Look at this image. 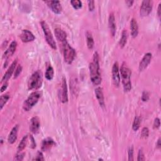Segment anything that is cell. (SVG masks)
Here are the masks:
<instances>
[{"instance_id": "cell-1", "label": "cell", "mask_w": 161, "mask_h": 161, "mask_svg": "<svg viewBox=\"0 0 161 161\" xmlns=\"http://www.w3.org/2000/svg\"><path fill=\"white\" fill-rule=\"evenodd\" d=\"M90 78L91 82L94 85H99L102 82L100 63H99V55L95 52L93 56V61L90 64Z\"/></svg>"}, {"instance_id": "cell-30", "label": "cell", "mask_w": 161, "mask_h": 161, "mask_svg": "<svg viewBox=\"0 0 161 161\" xmlns=\"http://www.w3.org/2000/svg\"><path fill=\"white\" fill-rule=\"evenodd\" d=\"M128 160L130 161L133 160V146H130L128 148Z\"/></svg>"}, {"instance_id": "cell-21", "label": "cell", "mask_w": 161, "mask_h": 161, "mask_svg": "<svg viewBox=\"0 0 161 161\" xmlns=\"http://www.w3.org/2000/svg\"><path fill=\"white\" fill-rule=\"evenodd\" d=\"M130 29H131V35L133 38H135L138 35L139 33V26L137 21L135 19L132 18L130 21Z\"/></svg>"}, {"instance_id": "cell-7", "label": "cell", "mask_w": 161, "mask_h": 161, "mask_svg": "<svg viewBox=\"0 0 161 161\" xmlns=\"http://www.w3.org/2000/svg\"><path fill=\"white\" fill-rule=\"evenodd\" d=\"M153 2L150 0H144L142 2L140 13L142 17H147L149 15L152 10Z\"/></svg>"}, {"instance_id": "cell-29", "label": "cell", "mask_w": 161, "mask_h": 161, "mask_svg": "<svg viewBox=\"0 0 161 161\" xmlns=\"http://www.w3.org/2000/svg\"><path fill=\"white\" fill-rule=\"evenodd\" d=\"M148 135H149V130H148V128L147 127L143 128L141 132V137L145 139L148 137Z\"/></svg>"}, {"instance_id": "cell-12", "label": "cell", "mask_w": 161, "mask_h": 161, "mask_svg": "<svg viewBox=\"0 0 161 161\" xmlns=\"http://www.w3.org/2000/svg\"><path fill=\"white\" fill-rule=\"evenodd\" d=\"M152 55L151 53H147L145 54L144 57L142 58V60L140 61V63L139 64V70L140 71H144L151 63V61L152 60Z\"/></svg>"}, {"instance_id": "cell-19", "label": "cell", "mask_w": 161, "mask_h": 161, "mask_svg": "<svg viewBox=\"0 0 161 161\" xmlns=\"http://www.w3.org/2000/svg\"><path fill=\"white\" fill-rule=\"evenodd\" d=\"M17 47V43L15 41H13L11 44L10 45L9 47L8 48L7 50L5 51V52L3 54V58L5 59H8L11 56H13V54L15 53L16 51Z\"/></svg>"}, {"instance_id": "cell-11", "label": "cell", "mask_w": 161, "mask_h": 161, "mask_svg": "<svg viewBox=\"0 0 161 161\" xmlns=\"http://www.w3.org/2000/svg\"><path fill=\"white\" fill-rule=\"evenodd\" d=\"M20 39L23 42L28 43L33 41L35 37L30 31L28 30H23L20 35Z\"/></svg>"}, {"instance_id": "cell-24", "label": "cell", "mask_w": 161, "mask_h": 161, "mask_svg": "<svg viewBox=\"0 0 161 161\" xmlns=\"http://www.w3.org/2000/svg\"><path fill=\"white\" fill-rule=\"evenodd\" d=\"M28 144V135L24 136L23 139H21V142H20L18 147V152H21L26 147L27 145Z\"/></svg>"}, {"instance_id": "cell-35", "label": "cell", "mask_w": 161, "mask_h": 161, "mask_svg": "<svg viewBox=\"0 0 161 161\" xmlns=\"http://www.w3.org/2000/svg\"><path fill=\"white\" fill-rule=\"evenodd\" d=\"M21 71H22V67L20 65H18V67H17L16 71H15V74H14V78H17L19 76V75L21 72Z\"/></svg>"}, {"instance_id": "cell-2", "label": "cell", "mask_w": 161, "mask_h": 161, "mask_svg": "<svg viewBox=\"0 0 161 161\" xmlns=\"http://www.w3.org/2000/svg\"><path fill=\"white\" fill-rule=\"evenodd\" d=\"M120 74L121 82L123 84V89L125 92H129L132 89V83H131V70L124 64H123L120 68Z\"/></svg>"}, {"instance_id": "cell-28", "label": "cell", "mask_w": 161, "mask_h": 161, "mask_svg": "<svg viewBox=\"0 0 161 161\" xmlns=\"http://www.w3.org/2000/svg\"><path fill=\"white\" fill-rule=\"evenodd\" d=\"M71 4L75 10H79L82 8V2L79 0H72Z\"/></svg>"}, {"instance_id": "cell-8", "label": "cell", "mask_w": 161, "mask_h": 161, "mask_svg": "<svg viewBox=\"0 0 161 161\" xmlns=\"http://www.w3.org/2000/svg\"><path fill=\"white\" fill-rule=\"evenodd\" d=\"M120 74L118 63H115L112 67V81L115 87H118L120 84Z\"/></svg>"}, {"instance_id": "cell-42", "label": "cell", "mask_w": 161, "mask_h": 161, "mask_svg": "<svg viewBox=\"0 0 161 161\" xmlns=\"http://www.w3.org/2000/svg\"><path fill=\"white\" fill-rule=\"evenodd\" d=\"M160 5H161V4L160 3V4L159 5V6H158L157 14H158V16H159V17H160V11H161V10H160V9H161V8H160Z\"/></svg>"}, {"instance_id": "cell-38", "label": "cell", "mask_w": 161, "mask_h": 161, "mask_svg": "<svg viewBox=\"0 0 161 161\" xmlns=\"http://www.w3.org/2000/svg\"><path fill=\"white\" fill-rule=\"evenodd\" d=\"M30 141H31L30 147L32 148H35L36 147V143H35L34 138L32 137V135H30Z\"/></svg>"}, {"instance_id": "cell-6", "label": "cell", "mask_w": 161, "mask_h": 161, "mask_svg": "<svg viewBox=\"0 0 161 161\" xmlns=\"http://www.w3.org/2000/svg\"><path fill=\"white\" fill-rule=\"evenodd\" d=\"M40 96L41 94L39 91H34L32 93L23 103V109L26 111H28L30 109H31L37 103H38Z\"/></svg>"}, {"instance_id": "cell-26", "label": "cell", "mask_w": 161, "mask_h": 161, "mask_svg": "<svg viewBox=\"0 0 161 161\" xmlns=\"http://www.w3.org/2000/svg\"><path fill=\"white\" fill-rule=\"evenodd\" d=\"M10 99V95L8 94H5L2 95L0 98V109H2L3 106L7 103L8 100Z\"/></svg>"}, {"instance_id": "cell-23", "label": "cell", "mask_w": 161, "mask_h": 161, "mask_svg": "<svg viewBox=\"0 0 161 161\" xmlns=\"http://www.w3.org/2000/svg\"><path fill=\"white\" fill-rule=\"evenodd\" d=\"M127 42V32L125 30H123L121 33V37L119 42V45L121 48H123Z\"/></svg>"}, {"instance_id": "cell-31", "label": "cell", "mask_w": 161, "mask_h": 161, "mask_svg": "<svg viewBox=\"0 0 161 161\" xmlns=\"http://www.w3.org/2000/svg\"><path fill=\"white\" fill-rule=\"evenodd\" d=\"M148 99H149V93L148 91H144L142 93V100L144 102H147L148 100Z\"/></svg>"}, {"instance_id": "cell-25", "label": "cell", "mask_w": 161, "mask_h": 161, "mask_svg": "<svg viewBox=\"0 0 161 161\" xmlns=\"http://www.w3.org/2000/svg\"><path fill=\"white\" fill-rule=\"evenodd\" d=\"M54 69L51 66H48L47 67L46 72H45V78L47 80L51 81L54 78Z\"/></svg>"}, {"instance_id": "cell-16", "label": "cell", "mask_w": 161, "mask_h": 161, "mask_svg": "<svg viewBox=\"0 0 161 161\" xmlns=\"http://www.w3.org/2000/svg\"><path fill=\"white\" fill-rule=\"evenodd\" d=\"M18 128H19L18 125H17L16 126H15L13 128H12L11 131L10 132V133L9 134L8 138V141L9 144H13L17 140V137H18Z\"/></svg>"}, {"instance_id": "cell-3", "label": "cell", "mask_w": 161, "mask_h": 161, "mask_svg": "<svg viewBox=\"0 0 161 161\" xmlns=\"http://www.w3.org/2000/svg\"><path fill=\"white\" fill-rule=\"evenodd\" d=\"M43 83L42 73L40 71L38 70L32 74L28 82V88L29 90H38Z\"/></svg>"}, {"instance_id": "cell-20", "label": "cell", "mask_w": 161, "mask_h": 161, "mask_svg": "<svg viewBox=\"0 0 161 161\" xmlns=\"http://www.w3.org/2000/svg\"><path fill=\"white\" fill-rule=\"evenodd\" d=\"M95 95L98 101L99 104H100V105L102 107H104L105 104V98H104L103 89L100 87L97 88L95 90Z\"/></svg>"}, {"instance_id": "cell-9", "label": "cell", "mask_w": 161, "mask_h": 161, "mask_svg": "<svg viewBox=\"0 0 161 161\" xmlns=\"http://www.w3.org/2000/svg\"><path fill=\"white\" fill-rule=\"evenodd\" d=\"M60 100L62 103H66L68 102V91L66 79L65 78H63L62 80V88H61V94L60 96Z\"/></svg>"}, {"instance_id": "cell-36", "label": "cell", "mask_w": 161, "mask_h": 161, "mask_svg": "<svg viewBox=\"0 0 161 161\" xmlns=\"http://www.w3.org/2000/svg\"><path fill=\"white\" fill-rule=\"evenodd\" d=\"M160 119L159 118H156L154 120V129H157L160 127Z\"/></svg>"}, {"instance_id": "cell-41", "label": "cell", "mask_w": 161, "mask_h": 161, "mask_svg": "<svg viewBox=\"0 0 161 161\" xmlns=\"http://www.w3.org/2000/svg\"><path fill=\"white\" fill-rule=\"evenodd\" d=\"M133 2H134L133 1H130V0H128V1H126V2H125V3H126V4L127 5V6H129V7H130V6H132Z\"/></svg>"}, {"instance_id": "cell-32", "label": "cell", "mask_w": 161, "mask_h": 161, "mask_svg": "<svg viewBox=\"0 0 161 161\" xmlns=\"http://www.w3.org/2000/svg\"><path fill=\"white\" fill-rule=\"evenodd\" d=\"M25 153L21 152H18V153L15 156V160H22L24 159Z\"/></svg>"}, {"instance_id": "cell-18", "label": "cell", "mask_w": 161, "mask_h": 161, "mask_svg": "<svg viewBox=\"0 0 161 161\" xmlns=\"http://www.w3.org/2000/svg\"><path fill=\"white\" fill-rule=\"evenodd\" d=\"M108 25H109V29L110 33L111 35L114 36L116 33V23H115V16L113 13H111L109 16Z\"/></svg>"}, {"instance_id": "cell-15", "label": "cell", "mask_w": 161, "mask_h": 161, "mask_svg": "<svg viewBox=\"0 0 161 161\" xmlns=\"http://www.w3.org/2000/svg\"><path fill=\"white\" fill-rule=\"evenodd\" d=\"M17 65V60L16 59L13 62V63L11 64L10 67H9L6 72L4 76L2 78V82H6L8 80H9V79L12 76V74H13Z\"/></svg>"}, {"instance_id": "cell-27", "label": "cell", "mask_w": 161, "mask_h": 161, "mask_svg": "<svg viewBox=\"0 0 161 161\" xmlns=\"http://www.w3.org/2000/svg\"><path fill=\"white\" fill-rule=\"evenodd\" d=\"M140 126V119L139 117H135L133 125H132V128L134 131H137Z\"/></svg>"}, {"instance_id": "cell-4", "label": "cell", "mask_w": 161, "mask_h": 161, "mask_svg": "<svg viewBox=\"0 0 161 161\" xmlns=\"http://www.w3.org/2000/svg\"><path fill=\"white\" fill-rule=\"evenodd\" d=\"M63 45L64 61L67 64H71L76 57V51L67 42L62 44Z\"/></svg>"}, {"instance_id": "cell-17", "label": "cell", "mask_w": 161, "mask_h": 161, "mask_svg": "<svg viewBox=\"0 0 161 161\" xmlns=\"http://www.w3.org/2000/svg\"><path fill=\"white\" fill-rule=\"evenodd\" d=\"M55 35L57 39L59 42H61L62 44L67 42V34L64 30L57 28L55 29Z\"/></svg>"}, {"instance_id": "cell-34", "label": "cell", "mask_w": 161, "mask_h": 161, "mask_svg": "<svg viewBox=\"0 0 161 161\" xmlns=\"http://www.w3.org/2000/svg\"><path fill=\"white\" fill-rule=\"evenodd\" d=\"M33 160H44V155H43V154L42 152L40 151H39L38 152H37L36 154V157L33 159Z\"/></svg>"}, {"instance_id": "cell-14", "label": "cell", "mask_w": 161, "mask_h": 161, "mask_svg": "<svg viewBox=\"0 0 161 161\" xmlns=\"http://www.w3.org/2000/svg\"><path fill=\"white\" fill-rule=\"evenodd\" d=\"M54 145H56V143L50 137L46 138L44 139L42 142V144H41L42 151L44 152L48 151L50 149H51V148L54 147Z\"/></svg>"}, {"instance_id": "cell-22", "label": "cell", "mask_w": 161, "mask_h": 161, "mask_svg": "<svg viewBox=\"0 0 161 161\" xmlns=\"http://www.w3.org/2000/svg\"><path fill=\"white\" fill-rule=\"evenodd\" d=\"M86 41H87V46L88 48L91 50V49H92L94 47V45L93 36L90 32H87L86 33Z\"/></svg>"}, {"instance_id": "cell-10", "label": "cell", "mask_w": 161, "mask_h": 161, "mask_svg": "<svg viewBox=\"0 0 161 161\" xmlns=\"http://www.w3.org/2000/svg\"><path fill=\"white\" fill-rule=\"evenodd\" d=\"M45 3L56 14H60L63 10V7L59 1H46Z\"/></svg>"}, {"instance_id": "cell-40", "label": "cell", "mask_w": 161, "mask_h": 161, "mask_svg": "<svg viewBox=\"0 0 161 161\" xmlns=\"http://www.w3.org/2000/svg\"><path fill=\"white\" fill-rule=\"evenodd\" d=\"M160 147H161V145H160V138H159L156 143V147L157 148H159V149H160Z\"/></svg>"}, {"instance_id": "cell-39", "label": "cell", "mask_w": 161, "mask_h": 161, "mask_svg": "<svg viewBox=\"0 0 161 161\" xmlns=\"http://www.w3.org/2000/svg\"><path fill=\"white\" fill-rule=\"evenodd\" d=\"M8 83L7 82H5L2 86V88H1V92L3 93L4 91H5L8 87Z\"/></svg>"}, {"instance_id": "cell-37", "label": "cell", "mask_w": 161, "mask_h": 161, "mask_svg": "<svg viewBox=\"0 0 161 161\" xmlns=\"http://www.w3.org/2000/svg\"><path fill=\"white\" fill-rule=\"evenodd\" d=\"M88 8H89V10L90 11H93L94 10L95 6H94V1H88Z\"/></svg>"}, {"instance_id": "cell-5", "label": "cell", "mask_w": 161, "mask_h": 161, "mask_svg": "<svg viewBox=\"0 0 161 161\" xmlns=\"http://www.w3.org/2000/svg\"><path fill=\"white\" fill-rule=\"evenodd\" d=\"M40 25H41V27L43 30V32L45 35L46 42H47L48 45L50 46L52 49H54V50H56L57 49L56 43L54 39L52 33L48 26L47 23L45 21H42L40 22Z\"/></svg>"}, {"instance_id": "cell-33", "label": "cell", "mask_w": 161, "mask_h": 161, "mask_svg": "<svg viewBox=\"0 0 161 161\" xmlns=\"http://www.w3.org/2000/svg\"><path fill=\"white\" fill-rule=\"evenodd\" d=\"M145 156H144V152L142 151V149H140L138 153V157H137V160L138 161H143L145 160Z\"/></svg>"}, {"instance_id": "cell-13", "label": "cell", "mask_w": 161, "mask_h": 161, "mask_svg": "<svg viewBox=\"0 0 161 161\" xmlns=\"http://www.w3.org/2000/svg\"><path fill=\"white\" fill-rule=\"evenodd\" d=\"M40 127V123L39 118L37 117H33L30 120V130L33 133H39Z\"/></svg>"}]
</instances>
